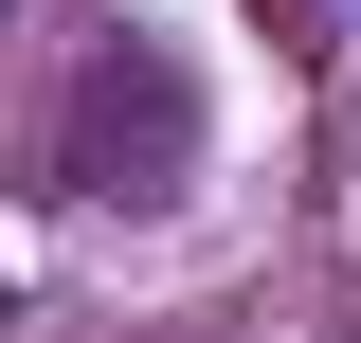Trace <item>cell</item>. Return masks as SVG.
Returning <instances> with one entry per match:
<instances>
[{"instance_id":"6da1fadb","label":"cell","mask_w":361,"mask_h":343,"mask_svg":"<svg viewBox=\"0 0 361 343\" xmlns=\"http://www.w3.org/2000/svg\"><path fill=\"white\" fill-rule=\"evenodd\" d=\"M180 163H199V73H180L163 37H109V54L73 73L54 181H73V199H180Z\"/></svg>"},{"instance_id":"7a4b0ae2","label":"cell","mask_w":361,"mask_h":343,"mask_svg":"<svg viewBox=\"0 0 361 343\" xmlns=\"http://www.w3.org/2000/svg\"><path fill=\"white\" fill-rule=\"evenodd\" d=\"M0 325H18V289H0Z\"/></svg>"}]
</instances>
